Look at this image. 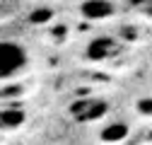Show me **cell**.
I'll return each instance as SVG.
<instances>
[{
	"mask_svg": "<svg viewBox=\"0 0 152 145\" xmlns=\"http://www.w3.org/2000/svg\"><path fill=\"white\" fill-rule=\"evenodd\" d=\"M27 65V53L15 41H0V78L12 75Z\"/></svg>",
	"mask_w": 152,
	"mask_h": 145,
	"instance_id": "obj_1",
	"label": "cell"
},
{
	"mask_svg": "<svg viewBox=\"0 0 152 145\" xmlns=\"http://www.w3.org/2000/svg\"><path fill=\"white\" fill-rule=\"evenodd\" d=\"M109 111V104L104 99H77L72 106H70V114L75 116V121H80V123H87V121H99L104 114Z\"/></svg>",
	"mask_w": 152,
	"mask_h": 145,
	"instance_id": "obj_2",
	"label": "cell"
},
{
	"mask_svg": "<svg viewBox=\"0 0 152 145\" xmlns=\"http://www.w3.org/2000/svg\"><path fill=\"white\" fill-rule=\"evenodd\" d=\"M116 51V41L111 39V36H97L94 41L87 44V58L89 61H106L111 53Z\"/></svg>",
	"mask_w": 152,
	"mask_h": 145,
	"instance_id": "obj_3",
	"label": "cell"
},
{
	"mask_svg": "<svg viewBox=\"0 0 152 145\" xmlns=\"http://www.w3.org/2000/svg\"><path fill=\"white\" fill-rule=\"evenodd\" d=\"M80 12L87 20H106L113 15V3H109V0H85Z\"/></svg>",
	"mask_w": 152,
	"mask_h": 145,
	"instance_id": "obj_4",
	"label": "cell"
},
{
	"mask_svg": "<svg viewBox=\"0 0 152 145\" xmlns=\"http://www.w3.org/2000/svg\"><path fill=\"white\" fill-rule=\"evenodd\" d=\"M126 135H128V123H123V121H113L102 131L104 143H121V140H126Z\"/></svg>",
	"mask_w": 152,
	"mask_h": 145,
	"instance_id": "obj_5",
	"label": "cell"
},
{
	"mask_svg": "<svg viewBox=\"0 0 152 145\" xmlns=\"http://www.w3.org/2000/svg\"><path fill=\"white\" fill-rule=\"evenodd\" d=\"M22 121H24V114L22 111H3V114H0V126H5V128L20 126Z\"/></svg>",
	"mask_w": 152,
	"mask_h": 145,
	"instance_id": "obj_6",
	"label": "cell"
},
{
	"mask_svg": "<svg viewBox=\"0 0 152 145\" xmlns=\"http://www.w3.org/2000/svg\"><path fill=\"white\" fill-rule=\"evenodd\" d=\"M51 17H53V15H51L48 7H39V10H34V12L29 15V22H31V24H48Z\"/></svg>",
	"mask_w": 152,
	"mask_h": 145,
	"instance_id": "obj_7",
	"label": "cell"
},
{
	"mask_svg": "<svg viewBox=\"0 0 152 145\" xmlns=\"http://www.w3.org/2000/svg\"><path fill=\"white\" fill-rule=\"evenodd\" d=\"M138 111H140L142 116H152V97H147V99H140V102H138Z\"/></svg>",
	"mask_w": 152,
	"mask_h": 145,
	"instance_id": "obj_8",
	"label": "cell"
}]
</instances>
